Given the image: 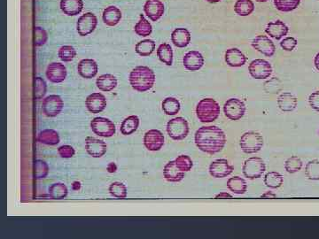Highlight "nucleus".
Wrapping results in <instances>:
<instances>
[{
    "label": "nucleus",
    "instance_id": "31",
    "mask_svg": "<svg viewBox=\"0 0 319 239\" xmlns=\"http://www.w3.org/2000/svg\"><path fill=\"white\" fill-rule=\"evenodd\" d=\"M157 56L160 61L164 63L165 65L171 66L173 64V50L168 44L163 43L159 46Z\"/></svg>",
    "mask_w": 319,
    "mask_h": 239
},
{
    "label": "nucleus",
    "instance_id": "5",
    "mask_svg": "<svg viewBox=\"0 0 319 239\" xmlns=\"http://www.w3.org/2000/svg\"><path fill=\"white\" fill-rule=\"evenodd\" d=\"M266 170V165L263 159L259 157H251L245 161L242 167L243 175L249 180H254L262 177Z\"/></svg>",
    "mask_w": 319,
    "mask_h": 239
},
{
    "label": "nucleus",
    "instance_id": "15",
    "mask_svg": "<svg viewBox=\"0 0 319 239\" xmlns=\"http://www.w3.org/2000/svg\"><path fill=\"white\" fill-rule=\"evenodd\" d=\"M86 150L93 158H101L108 150L107 144L103 140L93 137H87L86 139Z\"/></svg>",
    "mask_w": 319,
    "mask_h": 239
},
{
    "label": "nucleus",
    "instance_id": "22",
    "mask_svg": "<svg viewBox=\"0 0 319 239\" xmlns=\"http://www.w3.org/2000/svg\"><path fill=\"white\" fill-rule=\"evenodd\" d=\"M288 31H289V29L286 26V23L280 20L268 23L266 30H265L266 34L276 40H280L282 37L286 36Z\"/></svg>",
    "mask_w": 319,
    "mask_h": 239
},
{
    "label": "nucleus",
    "instance_id": "52",
    "mask_svg": "<svg viewBox=\"0 0 319 239\" xmlns=\"http://www.w3.org/2000/svg\"><path fill=\"white\" fill-rule=\"evenodd\" d=\"M216 200H224V199H232V196L230 193L227 192H221V193L217 194V196L215 197Z\"/></svg>",
    "mask_w": 319,
    "mask_h": 239
},
{
    "label": "nucleus",
    "instance_id": "42",
    "mask_svg": "<svg viewBox=\"0 0 319 239\" xmlns=\"http://www.w3.org/2000/svg\"><path fill=\"white\" fill-rule=\"evenodd\" d=\"M305 175L309 180L319 181V161H309L305 167Z\"/></svg>",
    "mask_w": 319,
    "mask_h": 239
},
{
    "label": "nucleus",
    "instance_id": "56",
    "mask_svg": "<svg viewBox=\"0 0 319 239\" xmlns=\"http://www.w3.org/2000/svg\"><path fill=\"white\" fill-rule=\"evenodd\" d=\"M207 2H209L211 4L218 3L220 2L221 0H207Z\"/></svg>",
    "mask_w": 319,
    "mask_h": 239
},
{
    "label": "nucleus",
    "instance_id": "30",
    "mask_svg": "<svg viewBox=\"0 0 319 239\" xmlns=\"http://www.w3.org/2000/svg\"><path fill=\"white\" fill-rule=\"evenodd\" d=\"M37 140L41 144L46 145H57L59 144L60 138L56 131L48 128L40 132L37 137Z\"/></svg>",
    "mask_w": 319,
    "mask_h": 239
},
{
    "label": "nucleus",
    "instance_id": "45",
    "mask_svg": "<svg viewBox=\"0 0 319 239\" xmlns=\"http://www.w3.org/2000/svg\"><path fill=\"white\" fill-rule=\"evenodd\" d=\"M175 161L177 167L184 173L189 172L194 167V162L192 161L191 158L187 155H180L175 160Z\"/></svg>",
    "mask_w": 319,
    "mask_h": 239
},
{
    "label": "nucleus",
    "instance_id": "34",
    "mask_svg": "<svg viewBox=\"0 0 319 239\" xmlns=\"http://www.w3.org/2000/svg\"><path fill=\"white\" fill-rule=\"evenodd\" d=\"M284 177L279 172H269L264 177V184L270 189H279L282 186Z\"/></svg>",
    "mask_w": 319,
    "mask_h": 239
},
{
    "label": "nucleus",
    "instance_id": "47",
    "mask_svg": "<svg viewBox=\"0 0 319 239\" xmlns=\"http://www.w3.org/2000/svg\"><path fill=\"white\" fill-rule=\"evenodd\" d=\"M48 39V35L46 30L40 28V27H36L35 28V45L36 46H42L47 42Z\"/></svg>",
    "mask_w": 319,
    "mask_h": 239
},
{
    "label": "nucleus",
    "instance_id": "3",
    "mask_svg": "<svg viewBox=\"0 0 319 239\" xmlns=\"http://www.w3.org/2000/svg\"><path fill=\"white\" fill-rule=\"evenodd\" d=\"M196 115L201 122H213L220 115V105L213 98L201 99L196 106Z\"/></svg>",
    "mask_w": 319,
    "mask_h": 239
},
{
    "label": "nucleus",
    "instance_id": "39",
    "mask_svg": "<svg viewBox=\"0 0 319 239\" xmlns=\"http://www.w3.org/2000/svg\"><path fill=\"white\" fill-rule=\"evenodd\" d=\"M301 0H274V5L280 12H292L299 7Z\"/></svg>",
    "mask_w": 319,
    "mask_h": 239
},
{
    "label": "nucleus",
    "instance_id": "16",
    "mask_svg": "<svg viewBox=\"0 0 319 239\" xmlns=\"http://www.w3.org/2000/svg\"><path fill=\"white\" fill-rule=\"evenodd\" d=\"M46 77L53 83L64 82L67 77L66 67L62 63H51L46 69Z\"/></svg>",
    "mask_w": 319,
    "mask_h": 239
},
{
    "label": "nucleus",
    "instance_id": "26",
    "mask_svg": "<svg viewBox=\"0 0 319 239\" xmlns=\"http://www.w3.org/2000/svg\"><path fill=\"white\" fill-rule=\"evenodd\" d=\"M60 9L68 16H76L83 9L82 0H60Z\"/></svg>",
    "mask_w": 319,
    "mask_h": 239
},
{
    "label": "nucleus",
    "instance_id": "54",
    "mask_svg": "<svg viewBox=\"0 0 319 239\" xmlns=\"http://www.w3.org/2000/svg\"><path fill=\"white\" fill-rule=\"evenodd\" d=\"M116 169H117V167L114 162H111L108 165V171L109 173H115Z\"/></svg>",
    "mask_w": 319,
    "mask_h": 239
},
{
    "label": "nucleus",
    "instance_id": "12",
    "mask_svg": "<svg viewBox=\"0 0 319 239\" xmlns=\"http://www.w3.org/2000/svg\"><path fill=\"white\" fill-rule=\"evenodd\" d=\"M208 170L211 177L224 178L229 177L233 172L234 167L229 163L226 159H218L211 162Z\"/></svg>",
    "mask_w": 319,
    "mask_h": 239
},
{
    "label": "nucleus",
    "instance_id": "10",
    "mask_svg": "<svg viewBox=\"0 0 319 239\" xmlns=\"http://www.w3.org/2000/svg\"><path fill=\"white\" fill-rule=\"evenodd\" d=\"M64 107V102L60 96L50 95L43 100L42 110L47 117H55L60 114Z\"/></svg>",
    "mask_w": 319,
    "mask_h": 239
},
{
    "label": "nucleus",
    "instance_id": "9",
    "mask_svg": "<svg viewBox=\"0 0 319 239\" xmlns=\"http://www.w3.org/2000/svg\"><path fill=\"white\" fill-rule=\"evenodd\" d=\"M248 71L253 78L263 80L269 78L271 76L272 67L265 59H257L249 64Z\"/></svg>",
    "mask_w": 319,
    "mask_h": 239
},
{
    "label": "nucleus",
    "instance_id": "2",
    "mask_svg": "<svg viewBox=\"0 0 319 239\" xmlns=\"http://www.w3.org/2000/svg\"><path fill=\"white\" fill-rule=\"evenodd\" d=\"M129 81L132 89L137 92H147L155 85V74L148 67L138 66L130 74Z\"/></svg>",
    "mask_w": 319,
    "mask_h": 239
},
{
    "label": "nucleus",
    "instance_id": "46",
    "mask_svg": "<svg viewBox=\"0 0 319 239\" xmlns=\"http://www.w3.org/2000/svg\"><path fill=\"white\" fill-rule=\"evenodd\" d=\"M46 91H47V85L46 82L43 78L41 77H36L35 78V98L39 100L46 96Z\"/></svg>",
    "mask_w": 319,
    "mask_h": 239
},
{
    "label": "nucleus",
    "instance_id": "21",
    "mask_svg": "<svg viewBox=\"0 0 319 239\" xmlns=\"http://www.w3.org/2000/svg\"><path fill=\"white\" fill-rule=\"evenodd\" d=\"M224 59L227 65L231 68H240L247 62V57L238 48H230L227 50Z\"/></svg>",
    "mask_w": 319,
    "mask_h": 239
},
{
    "label": "nucleus",
    "instance_id": "50",
    "mask_svg": "<svg viewBox=\"0 0 319 239\" xmlns=\"http://www.w3.org/2000/svg\"><path fill=\"white\" fill-rule=\"evenodd\" d=\"M264 85H265L264 88L269 87V89L265 90L268 93H279V92L281 90V88H278V86H281V82L279 79L275 78V77L265 82Z\"/></svg>",
    "mask_w": 319,
    "mask_h": 239
},
{
    "label": "nucleus",
    "instance_id": "18",
    "mask_svg": "<svg viewBox=\"0 0 319 239\" xmlns=\"http://www.w3.org/2000/svg\"><path fill=\"white\" fill-rule=\"evenodd\" d=\"M184 68L189 71H198L204 65V58L201 53L197 51L188 52L183 58Z\"/></svg>",
    "mask_w": 319,
    "mask_h": 239
},
{
    "label": "nucleus",
    "instance_id": "32",
    "mask_svg": "<svg viewBox=\"0 0 319 239\" xmlns=\"http://www.w3.org/2000/svg\"><path fill=\"white\" fill-rule=\"evenodd\" d=\"M139 126V119L137 115H132L124 119L121 125V132L124 136L132 135L138 129Z\"/></svg>",
    "mask_w": 319,
    "mask_h": 239
},
{
    "label": "nucleus",
    "instance_id": "20",
    "mask_svg": "<svg viewBox=\"0 0 319 239\" xmlns=\"http://www.w3.org/2000/svg\"><path fill=\"white\" fill-rule=\"evenodd\" d=\"M77 71L82 78L92 79L97 76L99 67L94 59H82L77 66Z\"/></svg>",
    "mask_w": 319,
    "mask_h": 239
},
{
    "label": "nucleus",
    "instance_id": "27",
    "mask_svg": "<svg viewBox=\"0 0 319 239\" xmlns=\"http://www.w3.org/2000/svg\"><path fill=\"white\" fill-rule=\"evenodd\" d=\"M122 16V12L118 7L110 6V7H107L103 12V21L108 26L114 27L120 23Z\"/></svg>",
    "mask_w": 319,
    "mask_h": 239
},
{
    "label": "nucleus",
    "instance_id": "17",
    "mask_svg": "<svg viewBox=\"0 0 319 239\" xmlns=\"http://www.w3.org/2000/svg\"><path fill=\"white\" fill-rule=\"evenodd\" d=\"M86 107L92 114H99L104 111L107 106V99L105 96L96 92L88 96L86 100Z\"/></svg>",
    "mask_w": 319,
    "mask_h": 239
},
{
    "label": "nucleus",
    "instance_id": "57",
    "mask_svg": "<svg viewBox=\"0 0 319 239\" xmlns=\"http://www.w3.org/2000/svg\"><path fill=\"white\" fill-rule=\"evenodd\" d=\"M257 2H267L268 0H256Z\"/></svg>",
    "mask_w": 319,
    "mask_h": 239
},
{
    "label": "nucleus",
    "instance_id": "11",
    "mask_svg": "<svg viewBox=\"0 0 319 239\" xmlns=\"http://www.w3.org/2000/svg\"><path fill=\"white\" fill-rule=\"evenodd\" d=\"M98 25V19L95 14L86 13L80 17L76 23V30L81 36H88L95 30Z\"/></svg>",
    "mask_w": 319,
    "mask_h": 239
},
{
    "label": "nucleus",
    "instance_id": "41",
    "mask_svg": "<svg viewBox=\"0 0 319 239\" xmlns=\"http://www.w3.org/2000/svg\"><path fill=\"white\" fill-rule=\"evenodd\" d=\"M303 161L298 156H291L285 162V169L289 174H295L303 167Z\"/></svg>",
    "mask_w": 319,
    "mask_h": 239
},
{
    "label": "nucleus",
    "instance_id": "48",
    "mask_svg": "<svg viewBox=\"0 0 319 239\" xmlns=\"http://www.w3.org/2000/svg\"><path fill=\"white\" fill-rule=\"evenodd\" d=\"M297 44H298V42H297V40L294 37L288 36V37L284 38L280 42V46L286 52H293L294 48L296 47Z\"/></svg>",
    "mask_w": 319,
    "mask_h": 239
},
{
    "label": "nucleus",
    "instance_id": "35",
    "mask_svg": "<svg viewBox=\"0 0 319 239\" xmlns=\"http://www.w3.org/2000/svg\"><path fill=\"white\" fill-rule=\"evenodd\" d=\"M155 41L151 39L142 40L135 46L136 53L142 57H148L155 52Z\"/></svg>",
    "mask_w": 319,
    "mask_h": 239
},
{
    "label": "nucleus",
    "instance_id": "4",
    "mask_svg": "<svg viewBox=\"0 0 319 239\" xmlns=\"http://www.w3.org/2000/svg\"><path fill=\"white\" fill-rule=\"evenodd\" d=\"M263 144V136L257 131L246 132L240 138V146L245 154H257L262 150Z\"/></svg>",
    "mask_w": 319,
    "mask_h": 239
},
{
    "label": "nucleus",
    "instance_id": "24",
    "mask_svg": "<svg viewBox=\"0 0 319 239\" xmlns=\"http://www.w3.org/2000/svg\"><path fill=\"white\" fill-rule=\"evenodd\" d=\"M171 41L178 48H184L191 42V33L184 28L176 29L171 34Z\"/></svg>",
    "mask_w": 319,
    "mask_h": 239
},
{
    "label": "nucleus",
    "instance_id": "7",
    "mask_svg": "<svg viewBox=\"0 0 319 239\" xmlns=\"http://www.w3.org/2000/svg\"><path fill=\"white\" fill-rule=\"evenodd\" d=\"M91 128L97 136L111 138L115 134V125L111 120L104 117H96L91 121Z\"/></svg>",
    "mask_w": 319,
    "mask_h": 239
},
{
    "label": "nucleus",
    "instance_id": "13",
    "mask_svg": "<svg viewBox=\"0 0 319 239\" xmlns=\"http://www.w3.org/2000/svg\"><path fill=\"white\" fill-rule=\"evenodd\" d=\"M144 144L148 151H160L164 145V136L158 129H150L145 134Z\"/></svg>",
    "mask_w": 319,
    "mask_h": 239
},
{
    "label": "nucleus",
    "instance_id": "25",
    "mask_svg": "<svg viewBox=\"0 0 319 239\" xmlns=\"http://www.w3.org/2000/svg\"><path fill=\"white\" fill-rule=\"evenodd\" d=\"M297 98L295 96L291 94L290 92H284L280 94L278 98V105L279 108L282 112L289 113L295 110L297 107Z\"/></svg>",
    "mask_w": 319,
    "mask_h": 239
},
{
    "label": "nucleus",
    "instance_id": "28",
    "mask_svg": "<svg viewBox=\"0 0 319 239\" xmlns=\"http://www.w3.org/2000/svg\"><path fill=\"white\" fill-rule=\"evenodd\" d=\"M96 85L101 92H111L117 86V79L113 75L105 74L97 78Z\"/></svg>",
    "mask_w": 319,
    "mask_h": 239
},
{
    "label": "nucleus",
    "instance_id": "37",
    "mask_svg": "<svg viewBox=\"0 0 319 239\" xmlns=\"http://www.w3.org/2000/svg\"><path fill=\"white\" fill-rule=\"evenodd\" d=\"M68 188L65 184L61 183H56L49 187V195L52 200H64L68 196Z\"/></svg>",
    "mask_w": 319,
    "mask_h": 239
},
{
    "label": "nucleus",
    "instance_id": "38",
    "mask_svg": "<svg viewBox=\"0 0 319 239\" xmlns=\"http://www.w3.org/2000/svg\"><path fill=\"white\" fill-rule=\"evenodd\" d=\"M181 105L180 102L177 98H165L162 102V110L167 115H176L180 111Z\"/></svg>",
    "mask_w": 319,
    "mask_h": 239
},
{
    "label": "nucleus",
    "instance_id": "40",
    "mask_svg": "<svg viewBox=\"0 0 319 239\" xmlns=\"http://www.w3.org/2000/svg\"><path fill=\"white\" fill-rule=\"evenodd\" d=\"M109 192L116 199L124 200L127 198L128 190H127V187L125 186V184H122L121 182H114L109 186Z\"/></svg>",
    "mask_w": 319,
    "mask_h": 239
},
{
    "label": "nucleus",
    "instance_id": "53",
    "mask_svg": "<svg viewBox=\"0 0 319 239\" xmlns=\"http://www.w3.org/2000/svg\"><path fill=\"white\" fill-rule=\"evenodd\" d=\"M277 194L273 193L272 191H267L265 193L263 194L261 198L262 199H274V198H276Z\"/></svg>",
    "mask_w": 319,
    "mask_h": 239
},
{
    "label": "nucleus",
    "instance_id": "44",
    "mask_svg": "<svg viewBox=\"0 0 319 239\" xmlns=\"http://www.w3.org/2000/svg\"><path fill=\"white\" fill-rule=\"evenodd\" d=\"M34 169L36 179H44L49 174V167L46 161L36 160L34 162Z\"/></svg>",
    "mask_w": 319,
    "mask_h": 239
},
{
    "label": "nucleus",
    "instance_id": "6",
    "mask_svg": "<svg viewBox=\"0 0 319 239\" xmlns=\"http://www.w3.org/2000/svg\"><path fill=\"white\" fill-rule=\"evenodd\" d=\"M167 133L173 140H183L187 137L189 133L187 121L183 117L171 119L167 123Z\"/></svg>",
    "mask_w": 319,
    "mask_h": 239
},
{
    "label": "nucleus",
    "instance_id": "55",
    "mask_svg": "<svg viewBox=\"0 0 319 239\" xmlns=\"http://www.w3.org/2000/svg\"><path fill=\"white\" fill-rule=\"evenodd\" d=\"M314 65H315L316 69L319 71V53L316 54L315 59H314Z\"/></svg>",
    "mask_w": 319,
    "mask_h": 239
},
{
    "label": "nucleus",
    "instance_id": "23",
    "mask_svg": "<svg viewBox=\"0 0 319 239\" xmlns=\"http://www.w3.org/2000/svg\"><path fill=\"white\" fill-rule=\"evenodd\" d=\"M163 177L169 183H179L184 178V172L177 167L176 161H171L165 165Z\"/></svg>",
    "mask_w": 319,
    "mask_h": 239
},
{
    "label": "nucleus",
    "instance_id": "8",
    "mask_svg": "<svg viewBox=\"0 0 319 239\" xmlns=\"http://www.w3.org/2000/svg\"><path fill=\"white\" fill-rule=\"evenodd\" d=\"M246 105L239 98H230L224 103V113L231 121H239L246 113Z\"/></svg>",
    "mask_w": 319,
    "mask_h": 239
},
{
    "label": "nucleus",
    "instance_id": "19",
    "mask_svg": "<svg viewBox=\"0 0 319 239\" xmlns=\"http://www.w3.org/2000/svg\"><path fill=\"white\" fill-rule=\"evenodd\" d=\"M164 10V5L161 0H147L144 6V12L152 21L160 20Z\"/></svg>",
    "mask_w": 319,
    "mask_h": 239
},
{
    "label": "nucleus",
    "instance_id": "33",
    "mask_svg": "<svg viewBox=\"0 0 319 239\" xmlns=\"http://www.w3.org/2000/svg\"><path fill=\"white\" fill-rule=\"evenodd\" d=\"M254 10V4L252 0H237L234 11L240 16H248Z\"/></svg>",
    "mask_w": 319,
    "mask_h": 239
},
{
    "label": "nucleus",
    "instance_id": "43",
    "mask_svg": "<svg viewBox=\"0 0 319 239\" xmlns=\"http://www.w3.org/2000/svg\"><path fill=\"white\" fill-rule=\"evenodd\" d=\"M58 55L59 59L64 62H70L76 58V51L73 46H64L59 48Z\"/></svg>",
    "mask_w": 319,
    "mask_h": 239
},
{
    "label": "nucleus",
    "instance_id": "36",
    "mask_svg": "<svg viewBox=\"0 0 319 239\" xmlns=\"http://www.w3.org/2000/svg\"><path fill=\"white\" fill-rule=\"evenodd\" d=\"M134 30L138 36L145 37L151 35L153 32V27H152L151 23L145 19L144 14H140L139 20L136 24Z\"/></svg>",
    "mask_w": 319,
    "mask_h": 239
},
{
    "label": "nucleus",
    "instance_id": "49",
    "mask_svg": "<svg viewBox=\"0 0 319 239\" xmlns=\"http://www.w3.org/2000/svg\"><path fill=\"white\" fill-rule=\"evenodd\" d=\"M58 154H59V156L61 158L69 159V158H72L75 156L76 151H75V149H74L71 145L64 144V145H61L60 147H59V149H58Z\"/></svg>",
    "mask_w": 319,
    "mask_h": 239
},
{
    "label": "nucleus",
    "instance_id": "51",
    "mask_svg": "<svg viewBox=\"0 0 319 239\" xmlns=\"http://www.w3.org/2000/svg\"><path fill=\"white\" fill-rule=\"evenodd\" d=\"M309 104L311 108L319 112V91L312 92L309 97Z\"/></svg>",
    "mask_w": 319,
    "mask_h": 239
},
{
    "label": "nucleus",
    "instance_id": "1",
    "mask_svg": "<svg viewBox=\"0 0 319 239\" xmlns=\"http://www.w3.org/2000/svg\"><path fill=\"white\" fill-rule=\"evenodd\" d=\"M194 141L199 150L214 155L223 151L226 144V136L217 126H203L196 131Z\"/></svg>",
    "mask_w": 319,
    "mask_h": 239
},
{
    "label": "nucleus",
    "instance_id": "29",
    "mask_svg": "<svg viewBox=\"0 0 319 239\" xmlns=\"http://www.w3.org/2000/svg\"><path fill=\"white\" fill-rule=\"evenodd\" d=\"M227 188L232 193L242 195L246 193L247 190V182L242 177H230L227 181Z\"/></svg>",
    "mask_w": 319,
    "mask_h": 239
},
{
    "label": "nucleus",
    "instance_id": "14",
    "mask_svg": "<svg viewBox=\"0 0 319 239\" xmlns=\"http://www.w3.org/2000/svg\"><path fill=\"white\" fill-rule=\"evenodd\" d=\"M252 46L253 49L262 53L266 57H272L276 52V46L273 42L267 36H257L252 41Z\"/></svg>",
    "mask_w": 319,
    "mask_h": 239
}]
</instances>
